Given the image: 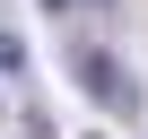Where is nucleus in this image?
Listing matches in <instances>:
<instances>
[{
    "label": "nucleus",
    "mask_w": 148,
    "mask_h": 139,
    "mask_svg": "<svg viewBox=\"0 0 148 139\" xmlns=\"http://www.w3.org/2000/svg\"><path fill=\"white\" fill-rule=\"evenodd\" d=\"M70 70H79V87L105 104V113H139V87H131V70L113 61V52H96V44H79V61H70Z\"/></svg>",
    "instance_id": "obj_1"
},
{
    "label": "nucleus",
    "mask_w": 148,
    "mask_h": 139,
    "mask_svg": "<svg viewBox=\"0 0 148 139\" xmlns=\"http://www.w3.org/2000/svg\"><path fill=\"white\" fill-rule=\"evenodd\" d=\"M44 9H70V0H44Z\"/></svg>",
    "instance_id": "obj_3"
},
{
    "label": "nucleus",
    "mask_w": 148,
    "mask_h": 139,
    "mask_svg": "<svg viewBox=\"0 0 148 139\" xmlns=\"http://www.w3.org/2000/svg\"><path fill=\"white\" fill-rule=\"evenodd\" d=\"M0 70H9V78H18V70H26V44H18L9 26H0Z\"/></svg>",
    "instance_id": "obj_2"
}]
</instances>
